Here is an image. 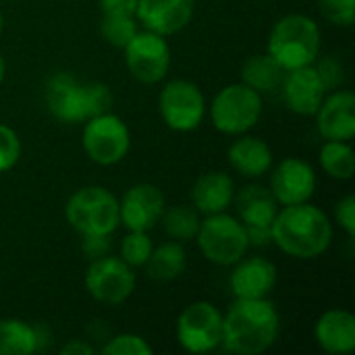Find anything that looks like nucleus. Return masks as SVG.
<instances>
[{"mask_svg":"<svg viewBox=\"0 0 355 355\" xmlns=\"http://www.w3.org/2000/svg\"><path fill=\"white\" fill-rule=\"evenodd\" d=\"M281 333V316L268 297L235 300L223 316V347L237 355L264 354Z\"/></svg>","mask_w":355,"mask_h":355,"instance_id":"obj_1","label":"nucleus"},{"mask_svg":"<svg viewBox=\"0 0 355 355\" xmlns=\"http://www.w3.org/2000/svg\"><path fill=\"white\" fill-rule=\"evenodd\" d=\"M270 229L272 243L295 260H314L322 256L333 241L331 218L310 202L283 206Z\"/></svg>","mask_w":355,"mask_h":355,"instance_id":"obj_2","label":"nucleus"},{"mask_svg":"<svg viewBox=\"0 0 355 355\" xmlns=\"http://www.w3.org/2000/svg\"><path fill=\"white\" fill-rule=\"evenodd\" d=\"M266 52L285 69H300L312 64L320 56V27L300 12L281 17L270 29Z\"/></svg>","mask_w":355,"mask_h":355,"instance_id":"obj_3","label":"nucleus"},{"mask_svg":"<svg viewBox=\"0 0 355 355\" xmlns=\"http://www.w3.org/2000/svg\"><path fill=\"white\" fill-rule=\"evenodd\" d=\"M64 218L79 235H112L119 225V200L102 185L79 187L64 204Z\"/></svg>","mask_w":355,"mask_h":355,"instance_id":"obj_4","label":"nucleus"},{"mask_svg":"<svg viewBox=\"0 0 355 355\" xmlns=\"http://www.w3.org/2000/svg\"><path fill=\"white\" fill-rule=\"evenodd\" d=\"M196 241L204 258L216 266H233L250 250L245 225L227 212L206 214L196 233Z\"/></svg>","mask_w":355,"mask_h":355,"instance_id":"obj_5","label":"nucleus"},{"mask_svg":"<svg viewBox=\"0 0 355 355\" xmlns=\"http://www.w3.org/2000/svg\"><path fill=\"white\" fill-rule=\"evenodd\" d=\"M262 116V94L245 83L223 87L210 102V121L225 135L248 133Z\"/></svg>","mask_w":355,"mask_h":355,"instance_id":"obj_6","label":"nucleus"},{"mask_svg":"<svg viewBox=\"0 0 355 355\" xmlns=\"http://www.w3.org/2000/svg\"><path fill=\"white\" fill-rule=\"evenodd\" d=\"M81 146L92 162L100 166H112L129 154L131 133L119 114L104 112L85 121Z\"/></svg>","mask_w":355,"mask_h":355,"instance_id":"obj_7","label":"nucleus"},{"mask_svg":"<svg viewBox=\"0 0 355 355\" xmlns=\"http://www.w3.org/2000/svg\"><path fill=\"white\" fill-rule=\"evenodd\" d=\"M177 341L189 354H208L223 345V312L210 302H191L177 318Z\"/></svg>","mask_w":355,"mask_h":355,"instance_id":"obj_8","label":"nucleus"},{"mask_svg":"<svg viewBox=\"0 0 355 355\" xmlns=\"http://www.w3.org/2000/svg\"><path fill=\"white\" fill-rule=\"evenodd\" d=\"M158 108L168 129L187 133L204 123L206 98L193 81L173 79L162 87L158 96Z\"/></svg>","mask_w":355,"mask_h":355,"instance_id":"obj_9","label":"nucleus"},{"mask_svg":"<svg viewBox=\"0 0 355 355\" xmlns=\"http://www.w3.org/2000/svg\"><path fill=\"white\" fill-rule=\"evenodd\" d=\"M135 272L133 268L116 256H102L89 260L85 270V289L87 293L106 306H119L131 297L135 291Z\"/></svg>","mask_w":355,"mask_h":355,"instance_id":"obj_10","label":"nucleus"},{"mask_svg":"<svg viewBox=\"0 0 355 355\" xmlns=\"http://www.w3.org/2000/svg\"><path fill=\"white\" fill-rule=\"evenodd\" d=\"M125 62L133 79L146 85L162 81L171 69V46L164 35L154 31H137L123 48Z\"/></svg>","mask_w":355,"mask_h":355,"instance_id":"obj_11","label":"nucleus"},{"mask_svg":"<svg viewBox=\"0 0 355 355\" xmlns=\"http://www.w3.org/2000/svg\"><path fill=\"white\" fill-rule=\"evenodd\" d=\"M46 104L50 114L64 123H85L92 119L87 104V83L79 81L71 73H54L46 83Z\"/></svg>","mask_w":355,"mask_h":355,"instance_id":"obj_12","label":"nucleus"},{"mask_svg":"<svg viewBox=\"0 0 355 355\" xmlns=\"http://www.w3.org/2000/svg\"><path fill=\"white\" fill-rule=\"evenodd\" d=\"M166 208L164 193L152 183L131 185L119 200L121 225L127 231H150L160 223V216Z\"/></svg>","mask_w":355,"mask_h":355,"instance_id":"obj_13","label":"nucleus"},{"mask_svg":"<svg viewBox=\"0 0 355 355\" xmlns=\"http://www.w3.org/2000/svg\"><path fill=\"white\" fill-rule=\"evenodd\" d=\"M270 191L279 206L310 202L316 191V173L312 164L295 156L281 160L270 177Z\"/></svg>","mask_w":355,"mask_h":355,"instance_id":"obj_14","label":"nucleus"},{"mask_svg":"<svg viewBox=\"0 0 355 355\" xmlns=\"http://www.w3.org/2000/svg\"><path fill=\"white\" fill-rule=\"evenodd\" d=\"M277 285V266L264 256L241 258L233 264L229 287L235 300H262L272 293Z\"/></svg>","mask_w":355,"mask_h":355,"instance_id":"obj_15","label":"nucleus"},{"mask_svg":"<svg viewBox=\"0 0 355 355\" xmlns=\"http://www.w3.org/2000/svg\"><path fill=\"white\" fill-rule=\"evenodd\" d=\"M196 0H137V23L160 35H175L193 17Z\"/></svg>","mask_w":355,"mask_h":355,"instance_id":"obj_16","label":"nucleus"},{"mask_svg":"<svg viewBox=\"0 0 355 355\" xmlns=\"http://www.w3.org/2000/svg\"><path fill=\"white\" fill-rule=\"evenodd\" d=\"M316 129L327 141H352L355 135V96L335 89L316 110Z\"/></svg>","mask_w":355,"mask_h":355,"instance_id":"obj_17","label":"nucleus"},{"mask_svg":"<svg viewBox=\"0 0 355 355\" xmlns=\"http://www.w3.org/2000/svg\"><path fill=\"white\" fill-rule=\"evenodd\" d=\"M279 89L283 92L287 108L302 116H314L327 96V89L314 64L287 71Z\"/></svg>","mask_w":355,"mask_h":355,"instance_id":"obj_18","label":"nucleus"},{"mask_svg":"<svg viewBox=\"0 0 355 355\" xmlns=\"http://www.w3.org/2000/svg\"><path fill=\"white\" fill-rule=\"evenodd\" d=\"M314 339L327 354H352L355 349V316L347 310L324 312L314 327Z\"/></svg>","mask_w":355,"mask_h":355,"instance_id":"obj_19","label":"nucleus"},{"mask_svg":"<svg viewBox=\"0 0 355 355\" xmlns=\"http://www.w3.org/2000/svg\"><path fill=\"white\" fill-rule=\"evenodd\" d=\"M235 198V183L227 173L210 171L198 177L191 189V206L200 214L227 212Z\"/></svg>","mask_w":355,"mask_h":355,"instance_id":"obj_20","label":"nucleus"},{"mask_svg":"<svg viewBox=\"0 0 355 355\" xmlns=\"http://www.w3.org/2000/svg\"><path fill=\"white\" fill-rule=\"evenodd\" d=\"M229 164L248 179H258L272 168V150L270 146L254 135H237L227 152Z\"/></svg>","mask_w":355,"mask_h":355,"instance_id":"obj_21","label":"nucleus"},{"mask_svg":"<svg viewBox=\"0 0 355 355\" xmlns=\"http://www.w3.org/2000/svg\"><path fill=\"white\" fill-rule=\"evenodd\" d=\"M233 202H235L239 220L245 227H256V225L270 227L279 212V204L272 191L262 185H245L233 198Z\"/></svg>","mask_w":355,"mask_h":355,"instance_id":"obj_22","label":"nucleus"},{"mask_svg":"<svg viewBox=\"0 0 355 355\" xmlns=\"http://www.w3.org/2000/svg\"><path fill=\"white\" fill-rule=\"evenodd\" d=\"M42 329L19 318H0V355H31L42 345Z\"/></svg>","mask_w":355,"mask_h":355,"instance_id":"obj_23","label":"nucleus"},{"mask_svg":"<svg viewBox=\"0 0 355 355\" xmlns=\"http://www.w3.org/2000/svg\"><path fill=\"white\" fill-rule=\"evenodd\" d=\"M144 268H146L148 277L154 279V281H160V283L175 281L187 268V252L175 239L164 241V243H160L158 248L152 250V254H150L148 262L144 264Z\"/></svg>","mask_w":355,"mask_h":355,"instance_id":"obj_24","label":"nucleus"},{"mask_svg":"<svg viewBox=\"0 0 355 355\" xmlns=\"http://www.w3.org/2000/svg\"><path fill=\"white\" fill-rule=\"evenodd\" d=\"M285 69L268 54H256L250 56L243 67H241V83H245L248 87L256 89L258 94H268L281 87L283 79H285Z\"/></svg>","mask_w":355,"mask_h":355,"instance_id":"obj_25","label":"nucleus"},{"mask_svg":"<svg viewBox=\"0 0 355 355\" xmlns=\"http://www.w3.org/2000/svg\"><path fill=\"white\" fill-rule=\"evenodd\" d=\"M200 223H202L200 212L193 206H185V204L164 208V212L160 216V225H162L164 233L179 243L196 239Z\"/></svg>","mask_w":355,"mask_h":355,"instance_id":"obj_26","label":"nucleus"},{"mask_svg":"<svg viewBox=\"0 0 355 355\" xmlns=\"http://www.w3.org/2000/svg\"><path fill=\"white\" fill-rule=\"evenodd\" d=\"M320 166L337 181H349L355 173V156L349 141H327L320 150Z\"/></svg>","mask_w":355,"mask_h":355,"instance_id":"obj_27","label":"nucleus"},{"mask_svg":"<svg viewBox=\"0 0 355 355\" xmlns=\"http://www.w3.org/2000/svg\"><path fill=\"white\" fill-rule=\"evenodd\" d=\"M137 31L139 23L135 15H102L100 19V33L114 48H125Z\"/></svg>","mask_w":355,"mask_h":355,"instance_id":"obj_28","label":"nucleus"},{"mask_svg":"<svg viewBox=\"0 0 355 355\" xmlns=\"http://www.w3.org/2000/svg\"><path fill=\"white\" fill-rule=\"evenodd\" d=\"M152 250L154 243L148 231H129L121 241V260L127 262L131 268H141L148 262Z\"/></svg>","mask_w":355,"mask_h":355,"instance_id":"obj_29","label":"nucleus"},{"mask_svg":"<svg viewBox=\"0 0 355 355\" xmlns=\"http://www.w3.org/2000/svg\"><path fill=\"white\" fill-rule=\"evenodd\" d=\"M100 354L104 355H152L154 349L152 345L135 335V333H121V335H114L102 349Z\"/></svg>","mask_w":355,"mask_h":355,"instance_id":"obj_30","label":"nucleus"},{"mask_svg":"<svg viewBox=\"0 0 355 355\" xmlns=\"http://www.w3.org/2000/svg\"><path fill=\"white\" fill-rule=\"evenodd\" d=\"M320 15L339 25V27H352L355 21V0H318Z\"/></svg>","mask_w":355,"mask_h":355,"instance_id":"obj_31","label":"nucleus"},{"mask_svg":"<svg viewBox=\"0 0 355 355\" xmlns=\"http://www.w3.org/2000/svg\"><path fill=\"white\" fill-rule=\"evenodd\" d=\"M314 69L324 85L327 92H335L343 85L345 81V69H343V62L337 58V56H322V58H316L314 62Z\"/></svg>","mask_w":355,"mask_h":355,"instance_id":"obj_32","label":"nucleus"},{"mask_svg":"<svg viewBox=\"0 0 355 355\" xmlns=\"http://www.w3.org/2000/svg\"><path fill=\"white\" fill-rule=\"evenodd\" d=\"M21 158V139L15 129L0 123V175L10 171Z\"/></svg>","mask_w":355,"mask_h":355,"instance_id":"obj_33","label":"nucleus"},{"mask_svg":"<svg viewBox=\"0 0 355 355\" xmlns=\"http://www.w3.org/2000/svg\"><path fill=\"white\" fill-rule=\"evenodd\" d=\"M112 92L106 83H100V81H89L87 83V104H89V114L92 116H98V114H104V112H110L112 108Z\"/></svg>","mask_w":355,"mask_h":355,"instance_id":"obj_34","label":"nucleus"},{"mask_svg":"<svg viewBox=\"0 0 355 355\" xmlns=\"http://www.w3.org/2000/svg\"><path fill=\"white\" fill-rule=\"evenodd\" d=\"M335 220L345 231L347 237H355V198L347 193L335 206Z\"/></svg>","mask_w":355,"mask_h":355,"instance_id":"obj_35","label":"nucleus"},{"mask_svg":"<svg viewBox=\"0 0 355 355\" xmlns=\"http://www.w3.org/2000/svg\"><path fill=\"white\" fill-rule=\"evenodd\" d=\"M110 235H81V252L87 260L110 254Z\"/></svg>","mask_w":355,"mask_h":355,"instance_id":"obj_36","label":"nucleus"},{"mask_svg":"<svg viewBox=\"0 0 355 355\" xmlns=\"http://www.w3.org/2000/svg\"><path fill=\"white\" fill-rule=\"evenodd\" d=\"M102 15H135L137 0H100Z\"/></svg>","mask_w":355,"mask_h":355,"instance_id":"obj_37","label":"nucleus"},{"mask_svg":"<svg viewBox=\"0 0 355 355\" xmlns=\"http://www.w3.org/2000/svg\"><path fill=\"white\" fill-rule=\"evenodd\" d=\"M245 235H248V243L250 248H266L272 243V229L270 227H245Z\"/></svg>","mask_w":355,"mask_h":355,"instance_id":"obj_38","label":"nucleus"},{"mask_svg":"<svg viewBox=\"0 0 355 355\" xmlns=\"http://www.w3.org/2000/svg\"><path fill=\"white\" fill-rule=\"evenodd\" d=\"M96 352L87 341L83 339H71L69 343H64L60 347V354L62 355H92Z\"/></svg>","mask_w":355,"mask_h":355,"instance_id":"obj_39","label":"nucleus"},{"mask_svg":"<svg viewBox=\"0 0 355 355\" xmlns=\"http://www.w3.org/2000/svg\"><path fill=\"white\" fill-rule=\"evenodd\" d=\"M4 77H6V60H4V56L0 54V83L4 81Z\"/></svg>","mask_w":355,"mask_h":355,"instance_id":"obj_40","label":"nucleus"},{"mask_svg":"<svg viewBox=\"0 0 355 355\" xmlns=\"http://www.w3.org/2000/svg\"><path fill=\"white\" fill-rule=\"evenodd\" d=\"M2 25H4V21H2V10H0V33H2Z\"/></svg>","mask_w":355,"mask_h":355,"instance_id":"obj_41","label":"nucleus"}]
</instances>
